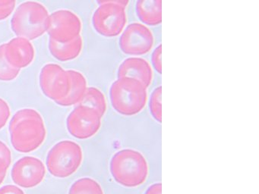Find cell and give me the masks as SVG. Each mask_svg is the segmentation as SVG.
<instances>
[{
  "mask_svg": "<svg viewBox=\"0 0 259 194\" xmlns=\"http://www.w3.org/2000/svg\"><path fill=\"white\" fill-rule=\"evenodd\" d=\"M46 174L41 160L33 156H25L18 160L12 169V179L18 186L33 188L40 184Z\"/></svg>",
  "mask_w": 259,
  "mask_h": 194,
  "instance_id": "cell-11",
  "label": "cell"
},
{
  "mask_svg": "<svg viewBox=\"0 0 259 194\" xmlns=\"http://www.w3.org/2000/svg\"><path fill=\"white\" fill-rule=\"evenodd\" d=\"M10 139L15 150L28 153L38 149L45 142L47 130L41 115L35 109L18 111L10 123Z\"/></svg>",
  "mask_w": 259,
  "mask_h": 194,
  "instance_id": "cell-1",
  "label": "cell"
},
{
  "mask_svg": "<svg viewBox=\"0 0 259 194\" xmlns=\"http://www.w3.org/2000/svg\"><path fill=\"white\" fill-rule=\"evenodd\" d=\"M16 0H0V6H8L16 4Z\"/></svg>",
  "mask_w": 259,
  "mask_h": 194,
  "instance_id": "cell-28",
  "label": "cell"
},
{
  "mask_svg": "<svg viewBox=\"0 0 259 194\" xmlns=\"http://www.w3.org/2000/svg\"><path fill=\"white\" fill-rule=\"evenodd\" d=\"M69 194H104L102 186L90 177H83L74 182Z\"/></svg>",
  "mask_w": 259,
  "mask_h": 194,
  "instance_id": "cell-18",
  "label": "cell"
},
{
  "mask_svg": "<svg viewBox=\"0 0 259 194\" xmlns=\"http://www.w3.org/2000/svg\"><path fill=\"white\" fill-rule=\"evenodd\" d=\"M162 0H138L136 14L144 24L157 26L161 24Z\"/></svg>",
  "mask_w": 259,
  "mask_h": 194,
  "instance_id": "cell-15",
  "label": "cell"
},
{
  "mask_svg": "<svg viewBox=\"0 0 259 194\" xmlns=\"http://www.w3.org/2000/svg\"><path fill=\"white\" fill-rule=\"evenodd\" d=\"M11 115V110L7 101L0 98V130L4 128Z\"/></svg>",
  "mask_w": 259,
  "mask_h": 194,
  "instance_id": "cell-22",
  "label": "cell"
},
{
  "mask_svg": "<svg viewBox=\"0 0 259 194\" xmlns=\"http://www.w3.org/2000/svg\"><path fill=\"white\" fill-rule=\"evenodd\" d=\"M161 86L155 88L151 93L150 99V112L153 118L161 123Z\"/></svg>",
  "mask_w": 259,
  "mask_h": 194,
  "instance_id": "cell-20",
  "label": "cell"
},
{
  "mask_svg": "<svg viewBox=\"0 0 259 194\" xmlns=\"http://www.w3.org/2000/svg\"><path fill=\"white\" fill-rule=\"evenodd\" d=\"M78 105L92 108L99 113L101 117L104 116L107 112V104L105 95L96 87H87L84 95Z\"/></svg>",
  "mask_w": 259,
  "mask_h": 194,
  "instance_id": "cell-17",
  "label": "cell"
},
{
  "mask_svg": "<svg viewBox=\"0 0 259 194\" xmlns=\"http://www.w3.org/2000/svg\"><path fill=\"white\" fill-rule=\"evenodd\" d=\"M82 159V150L77 142L63 140L50 150L47 157V167L54 177L65 178L76 172Z\"/></svg>",
  "mask_w": 259,
  "mask_h": 194,
  "instance_id": "cell-5",
  "label": "cell"
},
{
  "mask_svg": "<svg viewBox=\"0 0 259 194\" xmlns=\"http://www.w3.org/2000/svg\"><path fill=\"white\" fill-rule=\"evenodd\" d=\"M6 174H0V185L2 184L4 182V179L6 177Z\"/></svg>",
  "mask_w": 259,
  "mask_h": 194,
  "instance_id": "cell-29",
  "label": "cell"
},
{
  "mask_svg": "<svg viewBox=\"0 0 259 194\" xmlns=\"http://www.w3.org/2000/svg\"><path fill=\"white\" fill-rule=\"evenodd\" d=\"M161 45H158L157 48L154 50V53L151 56V62H152L153 66L158 74H161Z\"/></svg>",
  "mask_w": 259,
  "mask_h": 194,
  "instance_id": "cell-23",
  "label": "cell"
},
{
  "mask_svg": "<svg viewBox=\"0 0 259 194\" xmlns=\"http://www.w3.org/2000/svg\"><path fill=\"white\" fill-rule=\"evenodd\" d=\"M97 3L99 5L106 4V3H114L119 5L122 7L126 8L130 3V0H97Z\"/></svg>",
  "mask_w": 259,
  "mask_h": 194,
  "instance_id": "cell-26",
  "label": "cell"
},
{
  "mask_svg": "<svg viewBox=\"0 0 259 194\" xmlns=\"http://www.w3.org/2000/svg\"><path fill=\"white\" fill-rule=\"evenodd\" d=\"M101 118L102 117L95 109L78 105L68 116L66 125L69 133L74 137L89 139L99 131Z\"/></svg>",
  "mask_w": 259,
  "mask_h": 194,
  "instance_id": "cell-9",
  "label": "cell"
},
{
  "mask_svg": "<svg viewBox=\"0 0 259 194\" xmlns=\"http://www.w3.org/2000/svg\"><path fill=\"white\" fill-rule=\"evenodd\" d=\"M12 162V153L10 148L0 140V174H7Z\"/></svg>",
  "mask_w": 259,
  "mask_h": 194,
  "instance_id": "cell-21",
  "label": "cell"
},
{
  "mask_svg": "<svg viewBox=\"0 0 259 194\" xmlns=\"http://www.w3.org/2000/svg\"><path fill=\"white\" fill-rule=\"evenodd\" d=\"M110 168L115 181L128 188L143 184L149 173L148 162L144 155L132 149L115 153L110 161Z\"/></svg>",
  "mask_w": 259,
  "mask_h": 194,
  "instance_id": "cell-2",
  "label": "cell"
},
{
  "mask_svg": "<svg viewBox=\"0 0 259 194\" xmlns=\"http://www.w3.org/2000/svg\"><path fill=\"white\" fill-rule=\"evenodd\" d=\"M82 24L78 15L72 11L62 9L49 15L48 32L50 39L67 42L80 36Z\"/></svg>",
  "mask_w": 259,
  "mask_h": 194,
  "instance_id": "cell-8",
  "label": "cell"
},
{
  "mask_svg": "<svg viewBox=\"0 0 259 194\" xmlns=\"http://www.w3.org/2000/svg\"><path fill=\"white\" fill-rule=\"evenodd\" d=\"M152 32L140 23H133L124 30L119 39L121 51L130 56H142L151 51L154 46Z\"/></svg>",
  "mask_w": 259,
  "mask_h": 194,
  "instance_id": "cell-10",
  "label": "cell"
},
{
  "mask_svg": "<svg viewBox=\"0 0 259 194\" xmlns=\"http://www.w3.org/2000/svg\"><path fill=\"white\" fill-rule=\"evenodd\" d=\"M161 183H154L148 188L145 194H161Z\"/></svg>",
  "mask_w": 259,
  "mask_h": 194,
  "instance_id": "cell-27",
  "label": "cell"
},
{
  "mask_svg": "<svg viewBox=\"0 0 259 194\" xmlns=\"http://www.w3.org/2000/svg\"><path fill=\"white\" fill-rule=\"evenodd\" d=\"M40 89L43 93L56 103L66 98L71 86L68 71L57 64L49 63L41 68L39 77Z\"/></svg>",
  "mask_w": 259,
  "mask_h": 194,
  "instance_id": "cell-7",
  "label": "cell"
},
{
  "mask_svg": "<svg viewBox=\"0 0 259 194\" xmlns=\"http://www.w3.org/2000/svg\"><path fill=\"white\" fill-rule=\"evenodd\" d=\"M118 77H130L142 82L147 88L152 83L153 71L150 64L145 59L132 57L125 59L120 65Z\"/></svg>",
  "mask_w": 259,
  "mask_h": 194,
  "instance_id": "cell-13",
  "label": "cell"
},
{
  "mask_svg": "<svg viewBox=\"0 0 259 194\" xmlns=\"http://www.w3.org/2000/svg\"><path fill=\"white\" fill-rule=\"evenodd\" d=\"M16 4L10 5L8 6H0V21L8 18L13 13Z\"/></svg>",
  "mask_w": 259,
  "mask_h": 194,
  "instance_id": "cell-25",
  "label": "cell"
},
{
  "mask_svg": "<svg viewBox=\"0 0 259 194\" xmlns=\"http://www.w3.org/2000/svg\"><path fill=\"white\" fill-rule=\"evenodd\" d=\"M0 194H25V192L14 185H7L0 188Z\"/></svg>",
  "mask_w": 259,
  "mask_h": 194,
  "instance_id": "cell-24",
  "label": "cell"
},
{
  "mask_svg": "<svg viewBox=\"0 0 259 194\" xmlns=\"http://www.w3.org/2000/svg\"><path fill=\"white\" fill-rule=\"evenodd\" d=\"M5 43L0 45V80L12 81L19 76L21 70L12 66L7 62L4 56Z\"/></svg>",
  "mask_w": 259,
  "mask_h": 194,
  "instance_id": "cell-19",
  "label": "cell"
},
{
  "mask_svg": "<svg viewBox=\"0 0 259 194\" xmlns=\"http://www.w3.org/2000/svg\"><path fill=\"white\" fill-rule=\"evenodd\" d=\"M49 12L44 5L27 1L18 7L11 20V28L18 36L29 40L37 39L48 30Z\"/></svg>",
  "mask_w": 259,
  "mask_h": 194,
  "instance_id": "cell-4",
  "label": "cell"
},
{
  "mask_svg": "<svg viewBox=\"0 0 259 194\" xmlns=\"http://www.w3.org/2000/svg\"><path fill=\"white\" fill-rule=\"evenodd\" d=\"M126 23L125 8L114 3L100 5L92 17L94 28L105 37H114L120 34Z\"/></svg>",
  "mask_w": 259,
  "mask_h": 194,
  "instance_id": "cell-6",
  "label": "cell"
},
{
  "mask_svg": "<svg viewBox=\"0 0 259 194\" xmlns=\"http://www.w3.org/2000/svg\"><path fill=\"white\" fill-rule=\"evenodd\" d=\"M83 47V40L81 36L67 42H59L49 39V50L54 59L60 62H68L76 59Z\"/></svg>",
  "mask_w": 259,
  "mask_h": 194,
  "instance_id": "cell-14",
  "label": "cell"
},
{
  "mask_svg": "<svg viewBox=\"0 0 259 194\" xmlns=\"http://www.w3.org/2000/svg\"><path fill=\"white\" fill-rule=\"evenodd\" d=\"M71 79V86L66 98L57 102L59 106H72L78 104L87 89V80L81 72L75 70H68Z\"/></svg>",
  "mask_w": 259,
  "mask_h": 194,
  "instance_id": "cell-16",
  "label": "cell"
},
{
  "mask_svg": "<svg viewBox=\"0 0 259 194\" xmlns=\"http://www.w3.org/2000/svg\"><path fill=\"white\" fill-rule=\"evenodd\" d=\"M110 97L116 112L124 116H133L145 109L148 92L146 86L139 80L119 77L110 86Z\"/></svg>",
  "mask_w": 259,
  "mask_h": 194,
  "instance_id": "cell-3",
  "label": "cell"
},
{
  "mask_svg": "<svg viewBox=\"0 0 259 194\" xmlns=\"http://www.w3.org/2000/svg\"><path fill=\"white\" fill-rule=\"evenodd\" d=\"M4 56L10 65L21 70L32 63L35 51L29 39L17 36L5 43Z\"/></svg>",
  "mask_w": 259,
  "mask_h": 194,
  "instance_id": "cell-12",
  "label": "cell"
}]
</instances>
